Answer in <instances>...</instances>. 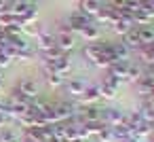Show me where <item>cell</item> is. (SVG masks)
<instances>
[{
  "label": "cell",
  "instance_id": "1",
  "mask_svg": "<svg viewBox=\"0 0 154 142\" xmlns=\"http://www.w3.org/2000/svg\"><path fill=\"white\" fill-rule=\"evenodd\" d=\"M13 140H15V138H13L11 131H5V134H2V142H13Z\"/></svg>",
  "mask_w": 154,
  "mask_h": 142
},
{
  "label": "cell",
  "instance_id": "2",
  "mask_svg": "<svg viewBox=\"0 0 154 142\" xmlns=\"http://www.w3.org/2000/svg\"><path fill=\"white\" fill-rule=\"evenodd\" d=\"M2 5H5V2H2V0H0V9H2Z\"/></svg>",
  "mask_w": 154,
  "mask_h": 142
},
{
  "label": "cell",
  "instance_id": "3",
  "mask_svg": "<svg viewBox=\"0 0 154 142\" xmlns=\"http://www.w3.org/2000/svg\"><path fill=\"white\" fill-rule=\"evenodd\" d=\"M0 55H2V45H0Z\"/></svg>",
  "mask_w": 154,
  "mask_h": 142
}]
</instances>
